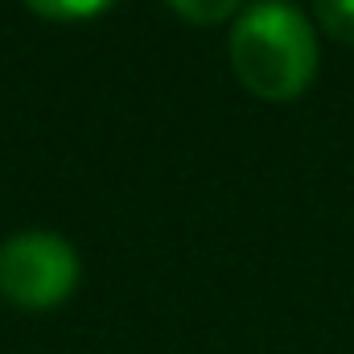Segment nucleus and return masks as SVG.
I'll return each mask as SVG.
<instances>
[{"label":"nucleus","instance_id":"f257e3e1","mask_svg":"<svg viewBox=\"0 0 354 354\" xmlns=\"http://www.w3.org/2000/svg\"><path fill=\"white\" fill-rule=\"evenodd\" d=\"M231 71L260 99H297L317 75V29L288 0H256L231 25Z\"/></svg>","mask_w":354,"mask_h":354},{"label":"nucleus","instance_id":"f03ea898","mask_svg":"<svg viewBox=\"0 0 354 354\" xmlns=\"http://www.w3.org/2000/svg\"><path fill=\"white\" fill-rule=\"evenodd\" d=\"M79 256L54 231H17L0 243V292L8 305L46 313L79 284Z\"/></svg>","mask_w":354,"mask_h":354},{"label":"nucleus","instance_id":"7ed1b4c3","mask_svg":"<svg viewBox=\"0 0 354 354\" xmlns=\"http://www.w3.org/2000/svg\"><path fill=\"white\" fill-rule=\"evenodd\" d=\"M181 21H194V25H223L227 17H239L243 0H165Z\"/></svg>","mask_w":354,"mask_h":354},{"label":"nucleus","instance_id":"20e7f679","mask_svg":"<svg viewBox=\"0 0 354 354\" xmlns=\"http://www.w3.org/2000/svg\"><path fill=\"white\" fill-rule=\"evenodd\" d=\"M29 12L46 17V21H87V17H99L107 12L115 0H25Z\"/></svg>","mask_w":354,"mask_h":354},{"label":"nucleus","instance_id":"39448f33","mask_svg":"<svg viewBox=\"0 0 354 354\" xmlns=\"http://www.w3.org/2000/svg\"><path fill=\"white\" fill-rule=\"evenodd\" d=\"M313 17L334 41L354 46V0H313Z\"/></svg>","mask_w":354,"mask_h":354}]
</instances>
